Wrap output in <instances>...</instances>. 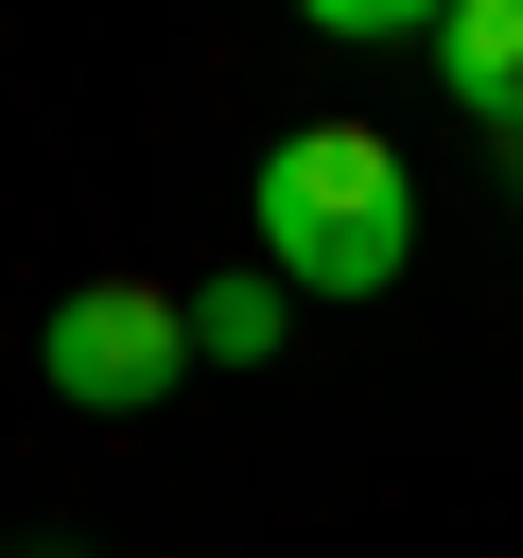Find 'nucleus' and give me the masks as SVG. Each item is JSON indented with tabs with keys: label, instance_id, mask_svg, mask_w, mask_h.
<instances>
[{
	"label": "nucleus",
	"instance_id": "nucleus-3",
	"mask_svg": "<svg viewBox=\"0 0 523 558\" xmlns=\"http://www.w3.org/2000/svg\"><path fill=\"white\" fill-rule=\"evenodd\" d=\"M436 87H453L488 140H523V0H453V17H436Z\"/></svg>",
	"mask_w": 523,
	"mask_h": 558
},
{
	"label": "nucleus",
	"instance_id": "nucleus-2",
	"mask_svg": "<svg viewBox=\"0 0 523 558\" xmlns=\"http://www.w3.org/2000/svg\"><path fill=\"white\" fill-rule=\"evenodd\" d=\"M35 349H52V384H70L87 418H157L174 366H192V296H157V279H70Z\"/></svg>",
	"mask_w": 523,
	"mask_h": 558
},
{
	"label": "nucleus",
	"instance_id": "nucleus-1",
	"mask_svg": "<svg viewBox=\"0 0 523 558\" xmlns=\"http://www.w3.org/2000/svg\"><path fill=\"white\" fill-rule=\"evenodd\" d=\"M262 262H279L296 296H384V279L418 262V174H401V140H384V122H296V140H262Z\"/></svg>",
	"mask_w": 523,
	"mask_h": 558
},
{
	"label": "nucleus",
	"instance_id": "nucleus-6",
	"mask_svg": "<svg viewBox=\"0 0 523 558\" xmlns=\"http://www.w3.org/2000/svg\"><path fill=\"white\" fill-rule=\"evenodd\" d=\"M506 174H523V140H506Z\"/></svg>",
	"mask_w": 523,
	"mask_h": 558
},
{
	"label": "nucleus",
	"instance_id": "nucleus-5",
	"mask_svg": "<svg viewBox=\"0 0 523 558\" xmlns=\"http://www.w3.org/2000/svg\"><path fill=\"white\" fill-rule=\"evenodd\" d=\"M35 558H70V541H35Z\"/></svg>",
	"mask_w": 523,
	"mask_h": 558
},
{
	"label": "nucleus",
	"instance_id": "nucleus-4",
	"mask_svg": "<svg viewBox=\"0 0 523 558\" xmlns=\"http://www.w3.org/2000/svg\"><path fill=\"white\" fill-rule=\"evenodd\" d=\"M279 296H296L279 262H262V279H209V296H192V349H209V366H262V349H279Z\"/></svg>",
	"mask_w": 523,
	"mask_h": 558
}]
</instances>
